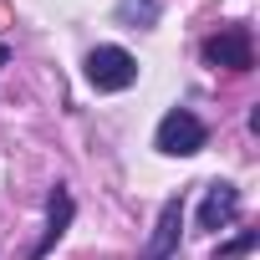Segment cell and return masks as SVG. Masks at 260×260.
<instances>
[{
    "instance_id": "obj_7",
    "label": "cell",
    "mask_w": 260,
    "mask_h": 260,
    "mask_svg": "<svg viewBox=\"0 0 260 260\" xmlns=\"http://www.w3.org/2000/svg\"><path fill=\"white\" fill-rule=\"evenodd\" d=\"M117 21L122 26H153L158 21V0H122V6H117Z\"/></svg>"
},
{
    "instance_id": "obj_3",
    "label": "cell",
    "mask_w": 260,
    "mask_h": 260,
    "mask_svg": "<svg viewBox=\"0 0 260 260\" xmlns=\"http://www.w3.org/2000/svg\"><path fill=\"white\" fill-rule=\"evenodd\" d=\"M158 148H164V153H179V158L199 153V148H204V122H199L194 112L174 107V112L158 122Z\"/></svg>"
},
{
    "instance_id": "obj_4",
    "label": "cell",
    "mask_w": 260,
    "mask_h": 260,
    "mask_svg": "<svg viewBox=\"0 0 260 260\" xmlns=\"http://www.w3.org/2000/svg\"><path fill=\"white\" fill-rule=\"evenodd\" d=\"M179 224H184V199H169L153 235H148V245H143V260H169L179 250Z\"/></svg>"
},
{
    "instance_id": "obj_1",
    "label": "cell",
    "mask_w": 260,
    "mask_h": 260,
    "mask_svg": "<svg viewBox=\"0 0 260 260\" xmlns=\"http://www.w3.org/2000/svg\"><path fill=\"white\" fill-rule=\"evenodd\" d=\"M87 82L97 92H122V87H133L138 82V61L127 56L122 46H97L87 56Z\"/></svg>"
},
{
    "instance_id": "obj_5",
    "label": "cell",
    "mask_w": 260,
    "mask_h": 260,
    "mask_svg": "<svg viewBox=\"0 0 260 260\" xmlns=\"http://www.w3.org/2000/svg\"><path fill=\"white\" fill-rule=\"evenodd\" d=\"M235 214H240V194L230 184H214L209 199H204V209H199V230H224Z\"/></svg>"
},
{
    "instance_id": "obj_6",
    "label": "cell",
    "mask_w": 260,
    "mask_h": 260,
    "mask_svg": "<svg viewBox=\"0 0 260 260\" xmlns=\"http://www.w3.org/2000/svg\"><path fill=\"white\" fill-rule=\"evenodd\" d=\"M67 224H72V194H67V189H56V194H51V224H46V240H41V250H36V255H46V250L67 235Z\"/></svg>"
},
{
    "instance_id": "obj_10",
    "label": "cell",
    "mask_w": 260,
    "mask_h": 260,
    "mask_svg": "<svg viewBox=\"0 0 260 260\" xmlns=\"http://www.w3.org/2000/svg\"><path fill=\"white\" fill-rule=\"evenodd\" d=\"M0 67H6V51H0Z\"/></svg>"
},
{
    "instance_id": "obj_2",
    "label": "cell",
    "mask_w": 260,
    "mask_h": 260,
    "mask_svg": "<svg viewBox=\"0 0 260 260\" xmlns=\"http://www.w3.org/2000/svg\"><path fill=\"white\" fill-rule=\"evenodd\" d=\"M204 61H209V67H224V72H250V67H255L250 31H245V26H224L219 36L204 41Z\"/></svg>"
},
{
    "instance_id": "obj_8",
    "label": "cell",
    "mask_w": 260,
    "mask_h": 260,
    "mask_svg": "<svg viewBox=\"0 0 260 260\" xmlns=\"http://www.w3.org/2000/svg\"><path fill=\"white\" fill-rule=\"evenodd\" d=\"M250 245H255V235H240V240H235V245H224V250H219V260H230V255H245V250H250Z\"/></svg>"
},
{
    "instance_id": "obj_9",
    "label": "cell",
    "mask_w": 260,
    "mask_h": 260,
    "mask_svg": "<svg viewBox=\"0 0 260 260\" xmlns=\"http://www.w3.org/2000/svg\"><path fill=\"white\" fill-rule=\"evenodd\" d=\"M0 21H6V6H0Z\"/></svg>"
}]
</instances>
